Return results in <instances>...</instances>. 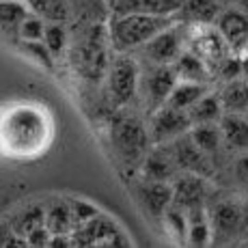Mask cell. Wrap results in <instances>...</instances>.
Returning a JSON list of instances; mask_svg holds the SVG:
<instances>
[{"instance_id":"ac0fdd59","label":"cell","mask_w":248,"mask_h":248,"mask_svg":"<svg viewBox=\"0 0 248 248\" xmlns=\"http://www.w3.org/2000/svg\"><path fill=\"white\" fill-rule=\"evenodd\" d=\"M209 220H212L214 233H218V235L220 233L222 235H233L242 225V209H240V205H235L231 201H222L212 209Z\"/></svg>"},{"instance_id":"2e32d148","label":"cell","mask_w":248,"mask_h":248,"mask_svg":"<svg viewBox=\"0 0 248 248\" xmlns=\"http://www.w3.org/2000/svg\"><path fill=\"white\" fill-rule=\"evenodd\" d=\"M186 0H114L117 13H158V16H173L179 13Z\"/></svg>"},{"instance_id":"e0dca14e","label":"cell","mask_w":248,"mask_h":248,"mask_svg":"<svg viewBox=\"0 0 248 248\" xmlns=\"http://www.w3.org/2000/svg\"><path fill=\"white\" fill-rule=\"evenodd\" d=\"M140 199L149 207V212H154L155 216H164V212L173 205V186L166 181L147 179V184L140 190Z\"/></svg>"},{"instance_id":"7c38bea8","label":"cell","mask_w":248,"mask_h":248,"mask_svg":"<svg viewBox=\"0 0 248 248\" xmlns=\"http://www.w3.org/2000/svg\"><path fill=\"white\" fill-rule=\"evenodd\" d=\"M205 199V177L186 170L173 184V205L188 209L194 205H203Z\"/></svg>"},{"instance_id":"30bf717a","label":"cell","mask_w":248,"mask_h":248,"mask_svg":"<svg viewBox=\"0 0 248 248\" xmlns=\"http://www.w3.org/2000/svg\"><path fill=\"white\" fill-rule=\"evenodd\" d=\"M216 26H218V31H220V35L225 37L229 47L233 50V54L242 56L248 50V17L240 9L222 11Z\"/></svg>"},{"instance_id":"603a6c76","label":"cell","mask_w":248,"mask_h":248,"mask_svg":"<svg viewBox=\"0 0 248 248\" xmlns=\"http://www.w3.org/2000/svg\"><path fill=\"white\" fill-rule=\"evenodd\" d=\"M173 67L177 71L179 80H188V82H201L203 84L205 80H207V76L212 74V71L207 69V65L190 50L181 52L179 59L173 63Z\"/></svg>"},{"instance_id":"277c9868","label":"cell","mask_w":248,"mask_h":248,"mask_svg":"<svg viewBox=\"0 0 248 248\" xmlns=\"http://www.w3.org/2000/svg\"><path fill=\"white\" fill-rule=\"evenodd\" d=\"M112 142L123 160L136 162L147 151V130L138 119H119L112 127Z\"/></svg>"},{"instance_id":"4dcf8cb0","label":"cell","mask_w":248,"mask_h":248,"mask_svg":"<svg viewBox=\"0 0 248 248\" xmlns=\"http://www.w3.org/2000/svg\"><path fill=\"white\" fill-rule=\"evenodd\" d=\"M237 9L248 17V0H240V2H237Z\"/></svg>"},{"instance_id":"44dd1931","label":"cell","mask_w":248,"mask_h":248,"mask_svg":"<svg viewBox=\"0 0 248 248\" xmlns=\"http://www.w3.org/2000/svg\"><path fill=\"white\" fill-rule=\"evenodd\" d=\"M76 220H78L76 209L69 207V205H65V203L50 205V207H47V212H46V227L50 229L56 237L69 235Z\"/></svg>"},{"instance_id":"83f0119b","label":"cell","mask_w":248,"mask_h":248,"mask_svg":"<svg viewBox=\"0 0 248 248\" xmlns=\"http://www.w3.org/2000/svg\"><path fill=\"white\" fill-rule=\"evenodd\" d=\"M46 20L44 17H39L37 13H32L31 17H26V20L22 22L20 31H17V37L24 41V44H39V41H44V35H46Z\"/></svg>"},{"instance_id":"cb8c5ba5","label":"cell","mask_w":248,"mask_h":248,"mask_svg":"<svg viewBox=\"0 0 248 248\" xmlns=\"http://www.w3.org/2000/svg\"><path fill=\"white\" fill-rule=\"evenodd\" d=\"M32 7L28 0H2L0 2V20H2V31H20L22 22L32 16Z\"/></svg>"},{"instance_id":"7a4b0ae2","label":"cell","mask_w":248,"mask_h":248,"mask_svg":"<svg viewBox=\"0 0 248 248\" xmlns=\"http://www.w3.org/2000/svg\"><path fill=\"white\" fill-rule=\"evenodd\" d=\"M173 26L170 16L158 13H117L110 24V39L119 52H127L134 47H145L162 31Z\"/></svg>"},{"instance_id":"1f68e13d","label":"cell","mask_w":248,"mask_h":248,"mask_svg":"<svg viewBox=\"0 0 248 248\" xmlns=\"http://www.w3.org/2000/svg\"><path fill=\"white\" fill-rule=\"evenodd\" d=\"M242 56H244V59H242V69H244V76L248 78V50H246Z\"/></svg>"},{"instance_id":"6da1fadb","label":"cell","mask_w":248,"mask_h":248,"mask_svg":"<svg viewBox=\"0 0 248 248\" xmlns=\"http://www.w3.org/2000/svg\"><path fill=\"white\" fill-rule=\"evenodd\" d=\"M54 136L52 117L44 106L20 102L2 114V154L9 158H35L50 147Z\"/></svg>"},{"instance_id":"4316f807","label":"cell","mask_w":248,"mask_h":248,"mask_svg":"<svg viewBox=\"0 0 248 248\" xmlns=\"http://www.w3.org/2000/svg\"><path fill=\"white\" fill-rule=\"evenodd\" d=\"M28 2H31L32 11H35L39 17H44L46 22L63 24L69 16L65 0H28Z\"/></svg>"},{"instance_id":"ffe728a7","label":"cell","mask_w":248,"mask_h":248,"mask_svg":"<svg viewBox=\"0 0 248 248\" xmlns=\"http://www.w3.org/2000/svg\"><path fill=\"white\" fill-rule=\"evenodd\" d=\"M220 134L227 145L235 147V149H244L248 147V121L242 114L225 112L220 117Z\"/></svg>"},{"instance_id":"d4e9b609","label":"cell","mask_w":248,"mask_h":248,"mask_svg":"<svg viewBox=\"0 0 248 248\" xmlns=\"http://www.w3.org/2000/svg\"><path fill=\"white\" fill-rule=\"evenodd\" d=\"M190 136H192V140L197 142L199 147L205 151V154H214V151L218 149V145H220V125H216V121L212 123H194L192 127H190Z\"/></svg>"},{"instance_id":"5b68a950","label":"cell","mask_w":248,"mask_h":248,"mask_svg":"<svg viewBox=\"0 0 248 248\" xmlns=\"http://www.w3.org/2000/svg\"><path fill=\"white\" fill-rule=\"evenodd\" d=\"M138 67L130 56H119L108 67V91L114 104H127L136 93Z\"/></svg>"},{"instance_id":"d6a6232c","label":"cell","mask_w":248,"mask_h":248,"mask_svg":"<svg viewBox=\"0 0 248 248\" xmlns=\"http://www.w3.org/2000/svg\"><path fill=\"white\" fill-rule=\"evenodd\" d=\"M220 2H240V0H220Z\"/></svg>"},{"instance_id":"8fae6325","label":"cell","mask_w":248,"mask_h":248,"mask_svg":"<svg viewBox=\"0 0 248 248\" xmlns=\"http://www.w3.org/2000/svg\"><path fill=\"white\" fill-rule=\"evenodd\" d=\"M173 151H175V160H177L179 169L188 170V173H197V175H205L207 173V154L192 140L190 134H181L173 140Z\"/></svg>"},{"instance_id":"f1b7e54d","label":"cell","mask_w":248,"mask_h":248,"mask_svg":"<svg viewBox=\"0 0 248 248\" xmlns=\"http://www.w3.org/2000/svg\"><path fill=\"white\" fill-rule=\"evenodd\" d=\"M65 41H67V37H65V28L56 22H47L44 44H46L47 50L52 52V56H59L61 52L65 50Z\"/></svg>"},{"instance_id":"4fadbf2b","label":"cell","mask_w":248,"mask_h":248,"mask_svg":"<svg viewBox=\"0 0 248 248\" xmlns=\"http://www.w3.org/2000/svg\"><path fill=\"white\" fill-rule=\"evenodd\" d=\"M179 16L188 26H205L216 24L222 16L220 0H186L179 9Z\"/></svg>"},{"instance_id":"3957f363","label":"cell","mask_w":248,"mask_h":248,"mask_svg":"<svg viewBox=\"0 0 248 248\" xmlns=\"http://www.w3.org/2000/svg\"><path fill=\"white\" fill-rule=\"evenodd\" d=\"M188 50L194 52L199 59L207 65L212 74H220L233 61V50L229 47L225 37L220 35L218 26L214 24H205V26H188Z\"/></svg>"},{"instance_id":"52a82bcc","label":"cell","mask_w":248,"mask_h":248,"mask_svg":"<svg viewBox=\"0 0 248 248\" xmlns=\"http://www.w3.org/2000/svg\"><path fill=\"white\" fill-rule=\"evenodd\" d=\"M76 240V246H127L130 242L123 237L119 227L106 216H91L82 222V231Z\"/></svg>"},{"instance_id":"ba28073f","label":"cell","mask_w":248,"mask_h":248,"mask_svg":"<svg viewBox=\"0 0 248 248\" xmlns=\"http://www.w3.org/2000/svg\"><path fill=\"white\" fill-rule=\"evenodd\" d=\"M184 39H188V32L184 35L181 26H169L166 31H162L158 37L149 41L145 46V54L147 59H151L155 65H170L179 59L181 46H184Z\"/></svg>"},{"instance_id":"484cf974","label":"cell","mask_w":248,"mask_h":248,"mask_svg":"<svg viewBox=\"0 0 248 248\" xmlns=\"http://www.w3.org/2000/svg\"><path fill=\"white\" fill-rule=\"evenodd\" d=\"M225 112L222 110V104H220V97L216 95H203L192 108H190V119L192 123H212L216 119H220V114Z\"/></svg>"},{"instance_id":"7402d4cb","label":"cell","mask_w":248,"mask_h":248,"mask_svg":"<svg viewBox=\"0 0 248 248\" xmlns=\"http://www.w3.org/2000/svg\"><path fill=\"white\" fill-rule=\"evenodd\" d=\"M205 95V89L201 82H188V80H179L177 84H175V89L170 91L169 99H166V104L173 108H177V110H184V112H190V108L194 106V104L199 102Z\"/></svg>"},{"instance_id":"d6986e66","label":"cell","mask_w":248,"mask_h":248,"mask_svg":"<svg viewBox=\"0 0 248 248\" xmlns=\"http://www.w3.org/2000/svg\"><path fill=\"white\" fill-rule=\"evenodd\" d=\"M179 82V76L175 67H169V65H158L155 71L149 76V82H147V89H149V97L154 99V104H166L170 91L175 89V84Z\"/></svg>"},{"instance_id":"f546056e","label":"cell","mask_w":248,"mask_h":248,"mask_svg":"<svg viewBox=\"0 0 248 248\" xmlns=\"http://www.w3.org/2000/svg\"><path fill=\"white\" fill-rule=\"evenodd\" d=\"M235 177L240 179V184H244L248 188V154L235 162Z\"/></svg>"},{"instance_id":"9a60e30c","label":"cell","mask_w":248,"mask_h":248,"mask_svg":"<svg viewBox=\"0 0 248 248\" xmlns=\"http://www.w3.org/2000/svg\"><path fill=\"white\" fill-rule=\"evenodd\" d=\"M220 104L225 112L244 114L248 110V78H235L227 80V84L220 91Z\"/></svg>"},{"instance_id":"9c48e42d","label":"cell","mask_w":248,"mask_h":248,"mask_svg":"<svg viewBox=\"0 0 248 248\" xmlns=\"http://www.w3.org/2000/svg\"><path fill=\"white\" fill-rule=\"evenodd\" d=\"M192 125V119L188 112L177 110V108L162 104V108L155 112L154 117V140L166 142V140H175L177 136L186 134Z\"/></svg>"},{"instance_id":"5bb4252c","label":"cell","mask_w":248,"mask_h":248,"mask_svg":"<svg viewBox=\"0 0 248 248\" xmlns=\"http://www.w3.org/2000/svg\"><path fill=\"white\" fill-rule=\"evenodd\" d=\"M179 164L175 160L173 145L169 149L166 147H158V149H154L147 155L142 173H145V179H149V181H169V177L173 175V170Z\"/></svg>"},{"instance_id":"8992f818","label":"cell","mask_w":248,"mask_h":248,"mask_svg":"<svg viewBox=\"0 0 248 248\" xmlns=\"http://www.w3.org/2000/svg\"><path fill=\"white\" fill-rule=\"evenodd\" d=\"M74 61L78 65L80 74L87 78H99L106 69V50H104V37L102 32L91 31L82 37L74 50Z\"/></svg>"}]
</instances>
